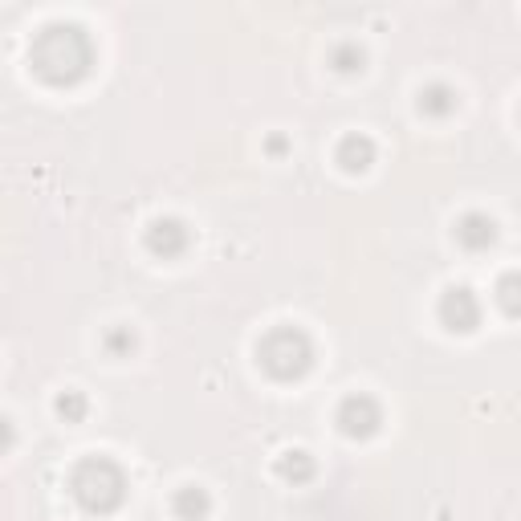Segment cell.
<instances>
[{"mask_svg": "<svg viewBox=\"0 0 521 521\" xmlns=\"http://www.w3.org/2000/svg\"><path fill=\"white\" fill-rule=\"evenodd\" d=\"M74 497L86 509H114L123 501V473L110 460H86L74 473Z\"/></svg>", "mask_w": 521, "mask_h": 521, "instance_id": "obj_1", "label": "cell"}, {"mask_svg": "<svg viewBox=\"0 0 521 521\" xmlns=\"http://www.w3.org/2000/svg\"><path fill=\"white\" fill-rule=\"evenodd\" d=\"M310 359H314V351H310V342H306V334H298V330H273L265 342H261V363L277 375V379H294V375H302L306 367H310Z\"/></svg>", "mask_w": 521, "mask_h": 521, "instance_id": "obj_2", "label": "cell"}, {"mask_svg": "<svg viewBox=\"0 0 521 521\" xmlns=\"http://www.w3.org/2000/svg\"><path fill=\"white\" fill-rule=\"evenodd\" d=\"M477 318H481V306L473 302L469 289H452V294L444 298V322L452 330H473Z\"/></svg>", "mask_w": 521, "mask_h": 521, "instance_id": "obj_3", "label": "cell"}, {"mask_svg": "<svg viewBox=\"0 0 521 521\" xmlns=\"http://www.w3.org/2000/svg\"><path fill=\"white\" fill-rule=\"evenodd\" d=\"M375 424H379V408H375L367 395L346 399V408H342V428L346 432H351V436H367V432H375Z\"/></svg>", "mask_w": 521, "mask_h": 521, "instance_id": "obj_4", "label": "cell"}, {"mask_svg": "<svg viewBox=\"0 0 521 521\" xmlns=\"http://www.w3.org/2000/svg\"><path fill=\"white\" fill-rule=\"evenodd\" d=\"M184 241H188V233L176 224V220H159L155 228H151V249H163V253H180L184 249Z\"/></svg>", "mask_w": 521, "mask_h": 521, "instance_id": "obj_5", "label": "cell"}, {"mask_svg": "<svg viewBox=\"0 0 521 521\" xmlns=\"http://www.w3.org/2000/svg\"><path fill=\"white\" fill-rule=\"evenodd\" d=\"M456 233H460V241H465L469 249L493 245V220H485V216H469L465 228H456Z\"/></svg>", "mask_w": 521, "mask_h": 521, "instance_id": "obj_6", "label": "cell"}, {"mask_svg": "<svg viewBox=\"0 0 521 521\" xmlns=\"http://www.w3.org/2000/svg\"><path fill=\"white\" fill-rule=\"evenodd\" d=\"M501 306L509 310V314H521V273H509L505 281H501Z\"/></svg>", "mask_w": 521, "mask_h": 521, "instance_id": "obj_7", "label": "cell"}, {"mask_svg": "<svg viewBox=\"0 0 521 521\" xmlns=\"http://www.w3.org/2000/svg\"><path fill=\"white\" fill-rule=\"evenodd\" d=\"M351 155H359V171L371 163V143L367 139H346V147H342V163L351 167Z\"/></svg>", "mask_w": 521, "mask_h": 521, "instance_id": "obj_8", "label": "cell"}]
</instances>
